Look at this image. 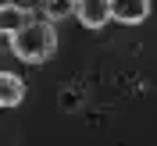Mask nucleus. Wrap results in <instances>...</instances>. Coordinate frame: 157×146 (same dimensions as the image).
<instances>
[{"mask_svg":"<svg viewBox=\"0 0 157 146\" xmlns=\"http://www.w3.org/2000/svg\"><path fill=\"white\" fill-rule=\"evenodd\" d=\"M150 14V0H111V21L121 25H139Z\"/></svg>","mask_w":157,"mask_h":146,"instance_id":"obj_3","label":"nucleus"},{"mask_svg":"<svg viewBox=\"0 0 157 146\" xmlns=\"http://www.w3.org/2000/svg\"><path fill=\"white\" fill-rule=\"evenodd\" d=\"M75 18L86 29H104L111 21V0H75Z\"/></svg>","mask_w":157,"mask_h":146,"instance_id":"obj_2","label":"nucleus"},{"mask_svg":"<svg viewBox=\"0 0 157 146\" xmlns=\"http://www.w3.org/2000/svg\"><path fill=\"white\" fill-rule=\"evenodd\" d=\"M25 100V82L11 71H0V107H18Z\"/></svg>","mask_w":157,"mask_h":146,"instance_id":"obj_4","label":"nucleus"},{"mask_svg":"<svg viewBox=\"0 0 157 146\" xmlns=\"http://www.w3.org/2000/svg\"><path fill=\"white\" fill-rule=\"evenodd\" d=\"M68 14H75V0H47V18L50 21H61Z\"/></svg>","mask_w":157,"mask_h":146,"instance_id":"obj_6","label":"nucleus"},{"mask_svg":"<svg viewBox=\"0 0 157 146\" xmlns=\"http://www.w3.org/2000/svg\"><path fill=\"white\" fill-rule=\"evenodd\" d=\"M25 21H29V14H25L21 7H14V4H4V7H0V32H7V36H11V32L21 29Z\"/></svg>","mask_w":157,"mask_h":146,"instance_id":"obj_5","label":"nucleus"},{"mask_svg":"<svg viewBox=\"0 0 157 146\" xmlns=\"http://www.w3.org/2000/svg\"><path fill=\"white\" fill-rule=\"evenodd\" d=\"M57 50V29L54 21H25L21 29L11 32V54L18 61H29V64H43L47 57H54Z\"/></svg>","mask_w":157,"mask_h":146,"instance_id":"obj_1","label":"nucleus"}]
</instances>
